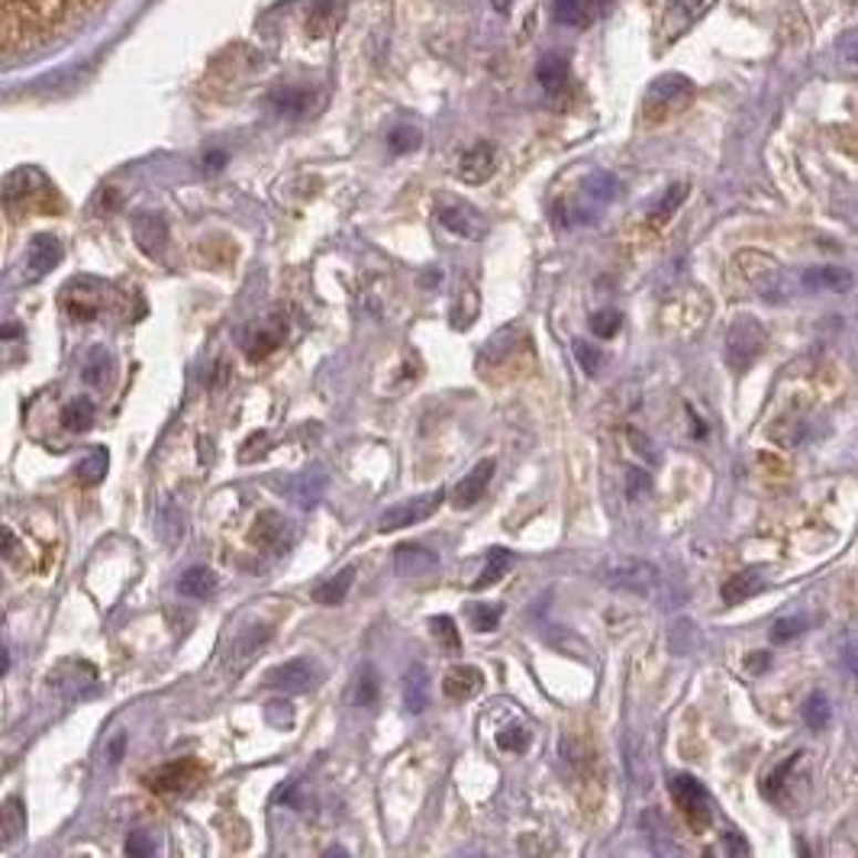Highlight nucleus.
Instances as JSON below:
<instances>
[{"mask_svg":"<svg viewBox=\"0 0 858 858\" xmlns=\"http://www.w3.org/2000/svg\"><path fill=\"white\" fill-rule=\"evenodd\" d=\"M768 345V333L755 317H736L726 333V365L733 372H748Z\"/></svg>","mask_w":858,"mask_h":858,"instance_id":"obj_1","label":"nucleus"},{"mask_svg":"<svg viewBox=\"0 0 858 858\" xmlns=\"http://www.w3.org/2000/svg\"><path fill=\"white\" fill-rule=\"evenodd\" d=\"M672 797L681 810V817L688 820L691 829H707L710 820H713V797L707 794V787L691 778V775H674L672 778Z\"/></svg>","mask_w":858,"mask_h":858,"instance_id":"obj_2","label":"nucleus"},{"mask_svg":"<svg viewBox=\"0 0 858 858\" xmlns=\"http://www.w3.org/2000/svg\"><path fill=\"white\" fill-rule=\"evenodd\" d=\"M443 500H446V490L440 487V490H426V494H420V497H411V500H404V504H394V507H387V510L378 517V529H381V533H397V529H407V526L430 520V517L443 507Z\"/></svg>","mask_w":858,"mask_h":858,"instance_id":"obj_3","label":"nucleus"},{"mask_svg":"<svg viewBox=\"0 0 858 858\" xmlns=\"http://www.w3.org/2000/svg\"><path fill=\"white\" fill-rule=\"evenodd\" d=\"M107 303V285L94 281V278H75L62 288V307L72 320H81V323H91L101 317Z\"/></svg>","mask_w":858,"mask_h":858,"instance_id":"obj_4","label":"nucleus"},{"mask_svg":"<svg viewBox=\"0 0 858 858\" xmlns=\"http://www.w3.org/2000/svg\"><path fill=\"white\" fill-rule=\"evenodd\" d=\"M736 268H740V275H743L748 285L765 300L784 298V271L782 265L772 259V256H765V252H740V256H736Z\"/></svg>","mask_w":858,"mask_h":858,"instance_id":"obj_5","label":"nucleus"},{"mask_svg":"<svg viewBox=\"0 0 858 858\" xmlns=\"http://www.w3.org/2000/svg\"><path fill=\"white\" fill-rule=\"evenodd\" d=\"M49 681L65 694V701H87L101 691V678L97 669L84 659H69L62 662L55 672L49 674Z\"/></svg>","mask_w":858,"mask_h":858,"instance_id":"obj_6","label":"nucleus"},{"mask_svg":"<svg viewBox=\"0 0 858 858\" xmlns=\"http://www.w3.org/2000/svg\"><path fill=\"white\" fill-rule=\"evenodd\" d=\"M603 578H607L613 588L635 591V595H649V591L655 588V581H659V571L639 559H613L603 568Z\"/></svg>","mask_w":858,"mask_h":858,"instance_id":"obj_7","label":"nucleus"},{"mask_svg":"<svg viewBox=\"0 0 858 858\" xmlns=\"http://www.w3.org/2000/svg\"><path fill=\"white\" fill-rule=\"evenodd\" d=\"M288 337V320L281 313L275 317H261L256 320L249 330H246V339H242V349L252 362H261L265 355H271L281 342Z\"/></svg>","mask_w":858,"mask_h":858,"instance_id":"obj_8","label":"nucleus"},{"mask_svg":"<svg viewBox=\"0 0 858 858\" xmlns=\"http://www.w3.org/2000/svg\"><path fill=\"white\" fill-rule=\"evenodd\" d=\"M252 542H259L271 552H288L294 546V526L285 520L278 510H261L256 517V529H252Z\"/></svg>","mask_w":858,"mask_h":858,"instance_id":"obj_9","label":"nucleus"},{"mask_svg":"<svg viewBox=\"0 0 858 858\" xmlns=\"http://www.w3.org/2000/svg\"><path fill=\"white\" fill-rule=\"evenodd\" d=\"M494 468H497V462L494 458H482L458 485L452 490V504L458 507V510H468V507H475L482 497H485L487 485H490V478H494Z\"/></svg>","mask_w":858,"mask_h":858,"instance_id":"obj_10","label":"nucleus"},{"mask_svg":"<svg viewBox=\"0 0 858 858\" xmlns=\"http://www.w3.org/2000/svg\"><path fill=\"white\" fill-rule=\"evenodd\" d=\"M265 681L271 688L285 691V694H307L313 688V681H317V672H313V665L307 659H291V662L271 669Z\"/></svg>","mask_w":858,"mask_h":858,"instance_id":"obj_11","label":"nucleus"},{"mask_svg":"<svg viewBox=\"0 0 858 858\" xmlns=\"http://www.w3.org/2000/svg\"><path fill=\"white\" fill-rule=\"evenodd\" d=\"M494 172H497V152H494L490 143L472 146V149L462 155V162H458V178H462L465 185H485Z\"/></svg>","mask_w":858,"mask_h":858,"instance_id":"obj_12","label":"nucleus"},{"mask_svg":"<svg viewBox=\"0 0 858 858\" xmlns=\"http://www.w3.org/2000/svg\"><path fill=\"white\" fill-rule=\"evenodd\" d=\"M268 639H271V630L265 623H252V627L239 630L236 639H232V645H229V669H232V674L242 672L252 662V655H259V649Z\"/></svg>","mask_w":858,"mask_h":858,"instance_id":"obj_13","label":"nucleus"},{"mask_svg":"<svg viewBox=\"0 0 858 858\" xmlns=\"http://www.w3.org/2000/svg\"><path fill=\"white\" fill-rule=\"evenodd\" d=\"M133 236H136V246L149 256V259H158L165 252V242H168V226L158 214H136L133 220Z\"/></svg>","mask_w":858,"mask_h":858,"instance_id":"obj_14","label":"nucleus"},{"mask_svg":"<svg viewBox=\"0 0 858 858\" xmlns=\"http://www.w3.org/2000/svg\"><path fill=\"white\" fill-rule=\"evenodd\" d=\"M30 275L33 278H45L59 261H62V242L52 236V232H39L33 236V242H30Z\"/></svg>","mask_w":858,"mask_h":858,"instance_id":"obj_15","label":"nucleus"},{"mask_svg":"<svg viewBox=\"0 0 858 858\" xmlns=\"http://www.w3.org/2000/svg\"><path fill=\"white\" fill-rule=\"evenodd\" d=\"M482 688H485V672L475 669V665H455V669L446 674V681H443V691H446L452 701H468V697H475Z\"/></svg>","mask_w":858,"mask_h":858,"instance_id":"obj_16","label":"nucleus"},{"mask_svg":"<svg viewBox=\"0 0 858 858\" xmlns=\"http://www.w3.org/2000/svg\"><path fill=\"white\" fill-rule=\"evenodd\" d=\"M397 571L404 575V578H423V575H433L436 568H440V559H436V552H430V549H423V546H413V542H404V546H397Z\"/></svg>","mask_w":858,"mask_h":858,"instance_id":"obj_17","label":"nucleus"},{"mask_svg":"<svg viewBox=\"0 0 858 858\" xmlns=\"http://www.w3.org/2000/svg\"><path fill=\"white\" fill-rule=\"evenodd\" d=\"M217 588H220V581H217V575L207 565H194V568H187L185 575L178 578V591L185 598L207 600L217 595Z\"/></svg>","mask_w":858,"mask_h":858,"instance_id":"obj_18","label":"nucleus"},{"mask_svg":"<svg viewBox=\"0 0 858 858\" xmlns=\"http://www.w3.org/2000/svg\"><path fill=\"white\" fill-rule=\"evenodd\" d=\"M355 575H359V565H345L333 578H327L323 585L313 588V600L323 603V607H337V603H342L345 595H349V588L355 585Z\"/></svg>","mask_w":858,"mask_h":858,"instance_id":"obj_19","label":"nucleus"},{"mask_svg":"<svg viewBox=\"0 0 858 858\" xmlns=\"http://www.w3.org/2000/svg\"><path fill=\"white\" fill-rule=\"evenodd\" d=\"M107 468H111V448L94 446V448H87V455H84V458L75 465V478L84 487H97L101 482H104Z\"/></svg>","mask_w":858,"mask_h":858,"instance_id":"obj_20","label":"nucleus"},{"mask_svg":"<svg viewBox=\"0 0 858 858\" xmlns=\"http://www.w3.org/2000/svg\"><path fill=\"white\" fill-rule=\"evenodd\" d=\"M0 833H3V846H17L20 836H27V807L20 797H7L3 810H0Z\"/></svg>","mask_w":858,"mask_h":858,"instance_id":"obj_21","label":"nucleus"},{"mask_svg":"<svg viewBox=\"0 0 858 858\" xmlns=\"http://www.w3.org/2000/svg\"><path fill=\"white\" fill-rule=\"evenodd\" d=\"M758 591H765V578L755 571V568H748V571H740V575H733L726 585H723V600L730 603V607H736V603H743V600L755 598Z\"/></svg>","mask_w":858,"mask_h":858,"instance_id":"obj_22","label":"nucleus"},{"mask_svg":"<svg viewBox=\"0 0 858 858\" xmlns=\"http://www.w3.org/2000/svg\"><path fill=\"white\" fill-rule=\"evenodd\" d=\"M404 707L411 713H423L430 707V674L423 665H411L404 674Z\"/></svg>","mask_w":858,"mask_h":858,"instance_id":"obj_23","label":"nucleus"},{"mask_svg":"<svg viewBox=\"0 0 858 858\" xmlns=\"http://www.w3.org/2000/svg\"><path fill=\"white\" fill-rule=\"evenodd\" d=\"M113 372H116V365H113L111 352H107L104 345H94V349L87 352V359H84V381H87L91 387H111Z\"/></svg>","mask_w":858,"mask_h":858,"instance_id":"obj_24","label":"nucleus"},{"mask_svg":"<svg viewBox=\"0 0 858 858\" xmlns=\"http://www.w3.org/2000/svg\"><path fill=\"white\" fill-rule=\"evenodd\" d=\"M510 568H514V552L504 549V546H494V549L487 552L485 571L478 575V581H472V591H485L490 585H497Z\"/></svg>","mask_w":858,"mask_h":858,"instance_id":"obj_25","label":"nucleus"},{"mask_svg":"<svg viewBox=\"0 0 858 858\" xmlns=\"http://www.w3.org/2000/svg\"><path fill=\"white\" fill-rule=\"evenodd\" d=\"M194 762H172L165 768H158L149 778V787L155 790H185L187 784L194 782Z\"/></svg>","mask_w":858,"mask_h":858,"instance_id":"obj_26","label":"nucleus"},{"mask_svg":"<svg viewBox=\"0 0 858 858\" xmlns=\"http://www.w3.org/2000/svg\"><path fill=\"white\" fill-rule=\"evenodd\" d=\"M804 285L814 288V291H833V294H839V291H849V288H852V275H849L846 268H814V271L804 275Z\"/></svg>","mask_w":858,"mask_h":858,"instance_id":"obj_27","label":"nucleus"},{"mask_svg":"<svg viewBox=\"0 0 858 858\" xmlns=\"http://www.w3.org/2000/svg\"><path fill=\"white\" fill-rule=\"evenodd\" d=\"M440 224L446 226L448 232H455V236H475L478 232V217L468 207H462V204L440 207Z\"/></svg>","mask_w":858,"mask_h":858,"instance_id":"obj_28","label":"nucleus"},{"mask_svg":"<svg viewBox=\"0 0 858 858\" xmlns=\"http://www.w3.org/2000/svg\"><path fill=\"white\" fill-rule=\"evenodd\" d=\"M62 426L69 430V433H87L91 426H94V401L91 397H75L72 404H65V411H62Z\"/></svg>","mask_w":858,"mask_h":858,"instance_id":"obj_29","label":"nucleus"},{"mask_svg":"<svg viewBox=\"0 0 858 858\" xmlns=\"http://www.w3.org/2000/svg\"><path fill=\"white\" fill-rule=\"evenodd\" d=\"M378 701V672L372 665H362V672L355 678V688H352V704L355 707H374Z\"/></svg>","mask_w":858,"mask_h":858,"instance_id":"obj_30","label":"nucleus"},{"mask_svg":"<svg viewBox=\"0 0 858 858\" xmlns=\"http://www.w3.org/2000/svg\"><path fill=\"white\" fill-rule=\"evenodd\" d=\"M468 617H472V627L478 630V633H490V630H497L500 627V617H504V610L494 603H472L468 607Z\"/></svg>","mask_w":858,"mask_h":858,"instance_id":"obj_31","label":"nucleus"},{"mask_svg":"<svg viewBox=\"0 0 858 858\" xmlns=\"http://www.w3.org/2000/svg\"><path fill=\"white\" fill-rule=\"evenodd\" d=\"M430 627H433L436 642L446 649L448 655H458V652H462V639H458V630H455L452 617H433V620H430Z\"/></svg>","mask_w":858,"mask_h":858,"instance_id":"obj_32","label":"nucleus"},{"mask_svg":"<svg viewBox=\"0 0 858 858\" xmlns=\"http://www.w3.org/2000/svg\"><path fill=\"white\" fill-rule=\"evenodd\" d=\"M497 746L504 752H526L529 748V730L523 723H510L497 733Z\"/></svg>","mask_w":858,"mask_h":858,"instance_id":"obj_33","label":"nucleus"},{"mask_svg":"<svg viewBox=\"0 0 858 858\" xmlns=\"http://www.w3.org/2000/svg\"><path fill=\"white\" fill-rule=\"evenodd\" d=\"M575 359L581 362V369L588 374H598L603 365V352L598 345H591L588 339H575Z\"/></svg>","mask_w":858,"mask_h":858,"instance_id":"obj_34","label":"nucleus"},{"mask_svg":"<svg viewBox=\"0 0 858 858\" xmlns=\"http://www.w3.org/2000/svg\"><path fill=\"white\" fill-rule=\"evenodd\" d=\"M620 327H623V317L617 310H600V313L591 317V330L600 339H613L620 333Z\"/></svg>","mask_w":858,"mask_h":858,"instance_id":"obj_35","label":"nucleus"},{"mask_svg":"<svg viewBox=\"0 0 858 858\" xmlns=\"http://www.w3.org/2000/svg\"><path fill=\"white\" fill-rule=\"evenodd\" d=\"M804 720H807L810 730H826V723H829V701L823 694H814L804 704Z\"/></svg>","mask_w":858,"mask_h":858,"instance_id":"obj_36","label":"nucleus"},{"mask_svg":"<svg viewBox=\"0 0 858 858\" xmlns=\"http://www.w3.org/2000/svg\"><path fill=\"white\" fill-rule=\"evenodd\" d=\"M684 197H688V185H674V187H669V194H665V197H662V204H659V207H655V214H652V220H655V224H665V220H669V217H672L674 210H678V207H681V200H684Z\"/></svg>","mask_w":858,"mask_h":858,"instance_id":"obj_37","label":"nucleus"},{"mask_svg":"<svg viewBox=\"0 0 858 858\" xmlns=\"http://www.w3.org/2000/svg\"><path fill=\"white\" fill-rule=\"evenodd\" d=\"M804 630H807V620H804V617H787V620H778V623H775L772 639H775V642H787V639H797Z\"/></svg>","mask_w":858,"mask_h":858,"instance_id":"obj_38","label":"nucleus"},{"mask_svg":"<svg viewBox=\"0 0 858 858\" xmlns=\"http://www.w3.org/2000/svg\"><path fill=\"white\" fill-rule=\"evenodd\" d=\"M126 856H155V843L146 833H130L126 839Z\"/></svg>","mask_w":858,"mask_h":858,"instance_id":"obj_39","label":"nucleus"},{"mask_svg":"<svg viewBox=\"0 0 858 858\" xmlns=\"http://www.w3.org/2000/svg\"><path fill=\"white\" fill-rule=\"evenodd\" d=\"M391 146L397 152H411L420 146V133L411 130V126H401V130H394V136H391Z\"/></svg>","mask_w":858,"mask_h":858,"instance_id":"obj_40","label":"nucleus"},{"mask_svg":"<svg viewBox=\"0 0 858 858\" xmlns=\"http://www.w3.org/2000/svg\"><path fill=\"white\" fill-rule=\"evenodd\" d=\"M642 490H649V478H645V472L630 468V472H627V494H630V500H639V497H642Z\"/></svg>","mask_w":858,"mask_h":858,"instance_id":"obj_41","label":"nucleus"},{"mask_svg":"<svg viewBox=\"0 0 858 858\" xmlns=\"http://www.w3.org/2000/svg\"><path fill=\"white\" fill-rule=\"evenodd\" d=\"M17 552H20V546H17V536H13V529H3V556H7V561L17 559Z\"/></svg>","mask_w":858,"mask_h":858,"instance_id":"obj_42","label":"nucleus"},{"mask_svg":"<svg viewBox=\"0 0 858 858\" xmlns=\"http://www.w3.org/2000/svg\"><path fill=\"white\" fill-rule=\"evenodd\" d=\"M123 746H126V736H123V733H120V736H116V740H113V743H111V752H107V758H111V765H116V762H120V758H123Z\"/></svg>","mask_w":858,"mask_h":858,"instance_id":"obj_43","label":"nucleus"},{"mask_svg":"<svg viewBox=\"0 0 858 858\" xmlns=\"http://www.w3.org/2000/svg\"><path fill=\"white\" fill-rule=\"evenodd\" d=\"M846 665H849V672H852L858 678V649H856V645H852V649L846 652Z\"/></svg>","mask_w":858,"mask_h":858,"instance_id":"obj_44","label":"nucleus"}]
</instances>
